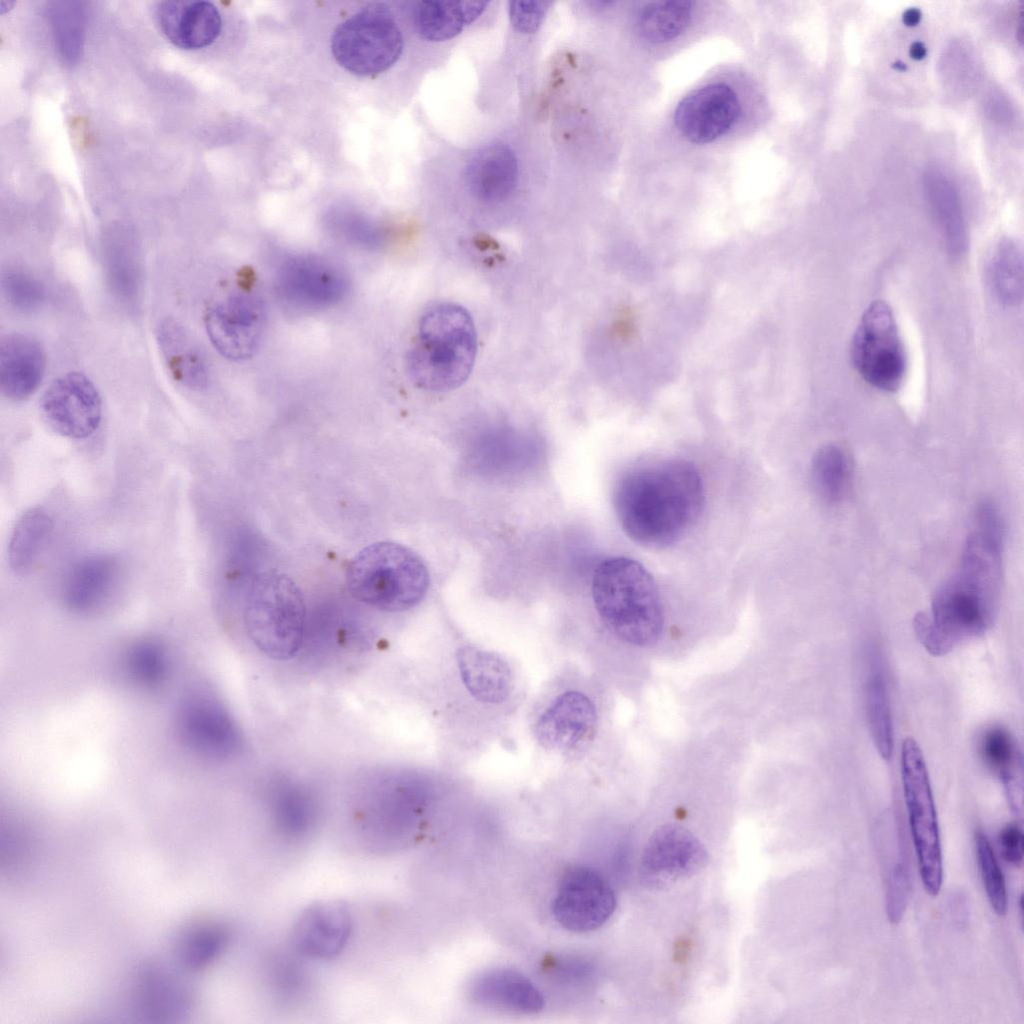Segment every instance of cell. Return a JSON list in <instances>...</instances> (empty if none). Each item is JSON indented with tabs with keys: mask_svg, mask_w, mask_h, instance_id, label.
<instances>
[{
	"mask_svg": "<svg viewBox=\"0 0 1024 1024\" xmlns=\"http://www.w3.org/2000/svg\"><path fill=\"white\" fill-rule=\"evenodd\" d=\"M272 817L276 830L288 840H301L312 832L317 821V805L305 789L284 783L272 794Z\"/></svg>",
	"mask_w": 1024,
	"mask_h": 1024,
	"instance_id": "29",
	"label": "cell"
},
{
	"mask_svg": "<svg viewBox=\"0 0 1024 1024\" xmlns=\"http://www.w3.org/2000/svg\"><path fill=\"white\" fill-rule=\"evenodd\" d=\"M46 366L45 352L33 337L14 333L0 344V388L11 400H24L40 385Z\"/></svg>",
	"mask_w": 1024,
	"mask_h": 1024,
	"instance_id": "21",
	"label": "cell"
},
{
	"mask_svg": "<svg viewBox=\"0 0 1024 1024\" xmlns=\"http://www.w3.org/2000/svg\"><path fill=\"white\" fill-rule=\"evenodd\" d=\"M465 181L470 192L487 202L507 198L518 182V163L513 151L495 143L482 147L469 160Z\"/></svg>",
	"mask_w": 1024,
	"mask_h": 1024,
	"instance_id": "22",
	"label": "cell"
},
{
	"mask_svg": "<svg viewBox=\"0 0 1024 1024\" xmlns=\"http://www.w3.org/2000/svg\"><path fill=\"white\" fill-rule=\"evenodd\" d=\"M852 364L869 385L885 392H896L907 372V355L889 304L872 302L864 311L854 332Z\"/></svg>",
	"mask_w": 1024,
	"mask_h": 1024,
	"instance_id": "8",
	"label": "cell"
},
{
	"mask_svg": "<svg viewBox=\"0 0 1024 1024\" xmlns=\"http://www.w3.org/2000/svg\"><path fill=\"white\" fill-rule=\"evenodd\" d=\"M157 341L175 381L192 389L207 385L208 370L204 358L183 326L175 320L166 319L158 327Z\"/></svg>",
	"mask_w": 1024,
	"mask_h": 1024,
	"instance_id": "25",
	"label": "cell"
},
{
	"mask_svg": "<svg viewBox=\"0 0 1024 1024\" xmlns=\"http://www.w3.org/2000/svg\"><path fill=\"white\" fill-rule=\"evenodd\" d=\"M53 526L51 516L42 508H30L21 515L12 531L8 548L9 566L15 574L25 575L31 570Z\"/></svg>",
	"mask_w": 1024,
	"mask_h": 1024,
	"instance_id": "31",
	"label": "cell"
},
{
	"mask_svg": "<svg viewBox=\"0 0 1024 1024\" xmlns=\"http://www.w3.org/2000/svg\"><path fill=\"white\" fill-rule=\"evenodd\" d=\"M616 908V896L606 879L586 866L567 869L552 903L555 920L565 929L585 933L603 926Z\"/></svg>",
	"mask_w": 1024,
	"mask_h": 1024,
	"instance_id": "10",
	"label": "cell"
},
{
	"mask_svg": "<svg viewBox=\"0 0 1024 1024\" xmlns=\"http://www.w3.org/2000/svg\"><path fill=\"white\" fill-rule=\"evenodd\" d=\"M119 576L120 565L114 556L97 554L80 559L69 570L62 586L65 607L77 614L98 610L111 597Z\"/></svg>",
	"mask_w": 1024,
	"mask_h": 1024,
	"instance_id": "19",
	"label": "cell"
},
{
	"mask_svg": "<svg viewBox=\"0 0 1024 1024\" xmlns=\"http://www.w3.org/2000/svg\"><path fill=\"white\" fill-rule=\"evenodd\" d=\"M692 3L684 0L648 2L636 15V30L641 38L651 43L674 39L688 26Z\"/></svg>",
	"mask_w": 1024,
	"mask_h": 1024,
	"instance_id": "34",
	"label": "cell"
},
{
	"mask_svg": "<svg viewBox=\"0 0 1024 1024\" xmlns=\"http://www.w3.org/2000/svg\"><path fill=\"white\" fill-rule=\"evenodd\" d=\"M55 39L63 57L73 59L78 55L82 41V10L72 3H62L52 9Z\"/></svg>",
	"mask_w": 1024,
	"mask_h": 1024,
	"instance_id": "37",
	"label": "cell"
},
{
	"mask_svg": "<svg viewBox=\"0 0 1024 1024\" xmlns=\"http://www.w3.org/2000/svg\"><path fill=\"white\" fill-rule=\"evenodd\" d=\"M3 290L9 303L24 312L36 309L44 300L41 283L23 272H9L3 279Z\"/></svg>",
	"mask_w": 1024,
	"mask_h": 1024,
	"instance_id": "38",
	"label": "cell"
},
{
	"mask_svg": "<svg viewBox=\"0 0 1024 1024\" xmlns=\"http://www.w3.org/2000/svg\"><path fill=\"white\" fill-rule=\"evenodd\" d=\"M175 726L184 748L200 758L226 759L240 745V735L229 712L206 692H194L182 700Z\"/></svg>",
	"mask_w": 1024,
	"mask_h": 1024,
	"instance_id": "9",
	"label": "cell"
},
{
	"mask_svg": "<svg viewBox=\"0 0 1024 1024\" xmlns=\"http://www.w3.org/2000/svg\"><path fill=\"white\" fill-rule=\"evenodd\" d=\"M901 777L919 873L926 893L935 897L943 875L939 826L926 763L912 738L902 743Z\"/></svg>",
	"mask_w": 1024,
	"mask_h": 1024,
	"instance_id": "7",
	"label": "cell"
},
{
	"mask_svg": "<svg viewBox=\"0 0 1024 1024\" xmlns=\"http://www.w3.org/2000/svg\"><path fill=\"white\" fill-rule=\"evenodd\" d=\"M346 583L358 601L387 612L408 610L425 596L429 572L422 558L398 543L363 548L350 562Z\"/></svg>",
	"mask_w": 1024,
	"mask_h": 1024,
	"instance_id": "4",
	"label": "cell"
},
{
	"mask_svg": "<svg viewBox=\"0 0 1024 1024\" xmlns=\"http://www.w3.org/2000/svg\"><path fill=\"white\" fill-rule=\"evenodd\" d=\"M548 2L513 1L509 2V17L513 27L522 33H533L540 26Z\"/></svg>",
	"mask_w": 1024,
	"mask_h": 1024,
	"instance_id": "39",
	"label": "cell"
},
{
	"mask_svg": "<svg viewBox=\"0 0 1024 1024\" xmlns=\"http://www.w3.org/2000/svg\"><path fill=\"white\" fill-rule=\"evenodd\" d=\"M893 67H894L895 69H897V70H901V71H903V70H905V69H906V65H905L904 63L900 62V61H898V62L894 63V64H893Z\"/></svg>",
	"mask_w": 1024,
	"mask_h": 1024,
	"instance_id": "44",
	"label": "cell"
},
{
	"mask_svg": "<svg viewBox=\"0 0 1024 1024\" xmlns=\"http://www.w3.org/2000/svg\"><path fill=\"white\" fill-rule=\"evenodd\" d=\"M697 468L683 459H665L626 471L614 488L613 503L625 534L652 548L680 540L704 505Z\"/></svg>",
	"mask_w": 1024,
	"mask_h": 1024,
	"instance_id": "1",
	"label": "cell"
},
{
	"mask_svg": "<svg viewBox=\"0 0 1024 1024\" xmlns=\"http://www.w3.org/2000/svg\"><path fill=\"white\" fill-rule=\"evenodd\" d=\"M921 19V11L916 8H908L902 15V20L906 26H916Z\"/></svg>",
	"mask_w": 1024,
	"mask_h": 1024,
	"instance_id": "42",
	"label": "cell"
},
{
	"mask_svg": "<svg viewBox=\"0 0 1024 1024\" xmlns=\"http://www.w3.org/2000/svg\"><path fill=\"white\" fill-rule=\"evenodd\" d=\"M864 697L871 738L878 753L887 760L893 752V722L884 666L876 649L868 653Z\"/></svg>",
	"mask_w": 1024,
	"mask_h": 1024,
	"instance_id": "28",
	"label": "cell"
},
{
	"mask_svg": "<svg viewBox=\"0 0 1024 1024\" xmlns=\"http://www.w3.org/2000/svg\"><path fill=\"white\" fill-rule=\"evenodd\" d=\"M478 1004L518 1013H537L544 1007V997L525 975L511 969L487 971L475 979L470 990Z\"/></svg>",
	"mask_w": 1024,
	"mask_h": 1024,
	"instance_id": "23",
	"label": "cell"
},
{
	"mask_svg": "<svg viewBox=\"0 0 1024 1024\" xmlns=\"http://www.w3.org/2000/svg\"><path fill=\"white\" fill-rule=\"evenodd\" d=\"M352 932V915L340 901H322L308 907L297 920L293 944L302 955L331 959L347 945Z\"/></svg>",
	"mask_w": 1024,
	"mask_h": 1024,
	"instance_id": "16",
	"label": "cell"
},
{
	"mask_svg": "<svg viewBox=\"0 0 1024 1024\" xmlns=\"http://www.w3.org/2000/svg\"><path fill=\"white\" fill-rule=\"evenodd\" d=\"M979 751L984 764L1002 780L1012 811L1021 817V756L1012 734L999 725L987 728L980 738Z\"/></svg>",
	"mask_w": 1024,
	"mask_h": 1024,
	"instance_id": "27",
	"label": "cell"
},
{
	"mask_svg": "<svg viewBox=\"0 0 1024 1024\" xmlns=\"http://www.w3.org/2000/svg\"><path fill=\"white\" fill-rule=\"evenodd\" d=\"M403 50V36L389 7L370 3L340 23L331 38L336 62L358 76L392 67Z\"/></svg>",
	"mask_w": 1024,
	"mask_h": 1024,
	"instance_id": "6",
	"label": "cell"
},
{
	"mask_svg": "<svg viewBox=\"0 0 1024 1024\" xmlns=\"http://www.w3.org/2000/svg\"><path fill=\"white\" fill-rule=\"evenodd\" d=\"M243 619L254 645L266 656L287 660L299 650L305 632L306 608L301 590L287 575L267 571L252 582Z\"/></svg>",
	"mask_w": 1024,
	"mask_h": 1024,
	"instance_id": "5",
	"label": "cell"
},
{
	"mask_svg": "<svg viewBox=\"0 0 1024 1024\" xmlns=\"http://www.w3.org/2000/svg\"><path fill=\"white\" fill-rule=\"evenodd\" d=\"M811 480L817 495L825 502H841L853 482V464L847 452L838 445L821 447L811 463Z\"/></svg>",
	"mask_w": 1024,
	"mask_h": 1024,
	"instance_id": "32",
	"label": "cell"
},
{
	"mask_svg": "<svg viewBox=\"0 0 1024 1024\" xmlns=\"http://www.w3.org/2000/svg\"><path fill=\"white\" fill-rule=\"evenodd\" d=\"M708 853L686 828L667 824L649 838L640 861V880L649 888H667L703 869Z\"/></svg>",
	"mask_w": 1024,
	"mask_h": 1024,
	"instance_id": "11",
	"label": "cell"
},
{
	"mask_svg": "<svg viewBox=\"0 0 1024 1024\" xmlns=\"http://www.w3.org/2000/svg\"><path fill=\"white\" fill-rule=\"evenodd\" d=\"M205 326L211 343L222 356L234 361L247 360L260 346L264 306L252 294H232L207 310Z\"/></svg>",
	"mask_w": 1024,
	"mask_h": 1024,
	"instance_id": "12",
	"label": "cell"
},
{
	"mask_svg": "<svg viewBox=\"0 0 1024 1024\" xmlns=\"http://www.w3.org/2000/svg\"><path fill=\"white\" fill-rule=\"evenodd\" d=\"M596 721L591 700L581 692L567 691L540 716L535 734L546 748L568 750L591 737Z\"/></svg>",
	"mask_w": 1024,
	"mask_h": 1024,
	"instance_id": "18",
	"label": "cell"
},
{
	"mask_svg": "<svg viewBox=\"0 0 1024 1024\" xmlns=\"http://www.w3.org/2000/svg\"><path fill=\"white\" fill-rule=\"evenodd\" d=\"M278 290L284 300L300 309L334 305L347 291V280L334 265L312 256L287 260L278 273Z\"/></svg>",
	"mask_w": 1024,
	"mask_h": 1024,
	"instance_id": "15",
	"label": "cell"
},
{
	"mask_svg": "<svg viewBox=\"0 0 1024 1024\" xmlns=\"http://www.w3.org/2000/svg\"><path fill=\"white\" fill-rule=\"evenodd\" d=\"M122 664L128 679L147 690L161 687L171 672V658L167 647L158 639L151 637L138 639L129 645Z\"/></svg>",
	"mask_w": 1024,
	"mask_h": 1024,
	"instance_id": "33",
	"label": "cell"
},
{
	"mask_svg": "<svg viewBox=\"0 0 1024 1024\" xmlns=\"http://www.w3.org/2000/svg\"><path fill=\"white\" fill-rule=\"evenodd\" d=\"M592 598L603 622L623 641L649 646L659 639L662 601L652 575L638 561L617 556L600 562L592 577Z\"/></svg>",
	"mask_w": 1024,
	"mask_h": 1024,
	"instance_id": "3",
	"label": "cell"
},
{
	"mask_svg": "<svg viewBox=\"0 0 1024 1024\" xmlns=\"http://www.w3.org/2000/svg\"><path fill=\"white\" fill-rule=\"evenodd\" d=\"M155 18L171 43L188 50L210 45L222 29L221 15L209 1H161L156 5Z\"/></svg>",
	"mask_w": 1024,
	"mask_h": 1024,
	"instance_id": "17",
	"label": "cell"
},
{
	"mask_svg": "<svg viewBox=\"0 0 1024 1024\" xmlns=\"http://www.w3.org/2000/svg\"><path fill=\"white\" fill-rule=\"evenodd\" d=\"M741 111L736 92L727 84L712 83L686 95L674 111L680 134L692 143H709L729 131Z\"/></svg>",
	"mask_w": 1024,
	"mask_h": 1024,
	"instance_id": "14",
	"label": "cell"
},
{
	"mask_svg": "<svg viewBox=\"0 0 1024 1024\" xmlns=\"http://www.w3.org/2000/svg\"><path fill=\"white\" fill-rule=\"evenodd\" d=\"M988 278L996 298L1005 306L1014 307L1023 299L1022 250L1005 239L994 249L988 264Z\"/></svg>",
	"mask_w": 1024,
	"mask_h": 1024,
	"instance_id": "35",
	"label": "cell"
},
{
	"mask_svg": "<svg viewBox=\"0 0 1024 1024\" xmlns=\"http://www.w3.org/2000/svg\"><path fill=\"white\" fill-rule=\"evenodd\" d=\"M477 333L470 313L452 302L428 307L421 315L407 354L412 381L430 392H449L470 376L477 355Z\"/></svg>",
	"mask_w": 1024,
	"mask_h": 1024,
	"instance_id": "2",
	"label": "cell"
},
{
	"mask_svg": "<svg viewBox=\"0 0 1024 1024\" xmlns=\"http://www.w3.org/2000/svg\"><path fill=\"white\" fill-rule=\"evenodd\" d=\"M230 941L228 927L217 920L192 923L182 933L177 945V958L186 971L205 969L226 950Z\"/></svg>",
	"mask_w": 1024,
	"mask_h": 1024,
	"instance_id": "30",
	"label": "cell"
},
{
	"mask_svg": "<svg viewBox=\"0 0 1024 1024\" xmlns=\"http://www.w3.org/2000/svg\"><path fill=\"white\" fill-rule=\"evenodd\" d=\"M975 850L989 903L997 915L1003 916L1008 904L1005 878L989 839L981 830L975 833Z\"/></svg>",
	"mask_w": 1024,
	"mask_h": 1024,
	"instance_id": "36",
	"label": "cell"
},
{
	"mask_svg": "<svg viewBox=\"0 0 1024 1024\" xmlns=\"http://www.w3.org/2000/svg\"><path fill=\"white\" fill-rule=\"evenodd\" d=\"M134 1001L142 1016L166 1022L186 1015L193 1005V996L177 975L160 965L147 964L136 976Z\"/></svg>",
	"mask_w": 1024,
	"mask_h": 1024,
	"instance_id": "20",
	"label": "cell"
},
{
	"mask_svg": "<svg viewBox=\"0 0 1024 1024\" xmlns=\"http://www.w3.org/2000/svg\"><path fill=\"white\" fill-rule=\"evenodd\" d=\"M457 664L465 687L477 701L499 704L510 695L512 672L499 654L463 646L457 651Z\"/></svg>",
	"mask_w": 1024,
	"mask_h": 1024,
	"instance_id": "24",
	"label": "cell"
},
{
	"mask_svg": "<svg viewBox=\"0 0 1024 1024\" xmlns=\"http://www.w3.org/2000/svg\"><path fill=\"white\" fill-rule=\"evenodd\" d=\"M483 1H420L412 10L416 32L429 41H444L458 35L486 9Z\"/></svg>",
	"mask_w": 1024,
	"mask_h": 1024,
	"instance_id": "26",
	"label": "cell"
},
{
	"mask_svg": "<svg viewBox=\"0 0 1024 1024\" xmlns=\"http://www.w3.org/2000/svg\"><path fill=\"white\" fill-rule=\"evenodd\" d=\"M998 844L1003 859L1014 865L1021 866L1023 860L1024 837L1019 824L1009 823L998 835Z\"/></svg>",
	"mask_w": 1024,
	"mask_h": 1024,
	"instance_id": "41",
	"label": "cell"
},
{
	"mask_svg": "<svg viewBox=\"0 0 1024 1024\" xmlns=\"http://www.w3.org/2000/svg\"><path fill=\"white\" fill-rule=\"evenodd\" d=\"M926 53V47L920 41L913 42L909 48V55L914 60L923 59L926 56Z\"/></svg>",
	"mask_w": 1024,
	"mask_h": 1024,
	"instance_id": "43",
	"label": "cell"
},
{
	"mask_svg": "<svg viewBox=\"0 0 1024 1024\" xmlns=\"http://www.w3.org/2000/svg\"><path fill=\"white\" fill-rule=\"evenodd\" d=\"M42 416L56 433L84 439L99 427L102 402L92 381L81 373L71 372L55 379L40 401Z\"/></svg>",
	"mask_w": 1024,
	"mask_h": 1024,
	"instance_id": "13",
	"label": "cell"
},
{
	"mask_svg": "<svg viewBox=\"0 0 1024 1024\" xmlns=\"http://www.w3.org/2000/svg\"><path fill=\"white\" fill-rule=\"evenodd\" d=\"M126 248H117L116 254L112 255L111 270L112 277L121 292L129 296L135 292L137 286L136 266L133 263L131 254H126Z\"/></svg>",
	"mask_w": 1024,
	"mask_h": 1024,
	"instance_id": "40",
	"label": "cell"
}]
</instances>
